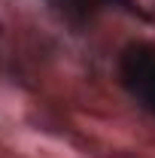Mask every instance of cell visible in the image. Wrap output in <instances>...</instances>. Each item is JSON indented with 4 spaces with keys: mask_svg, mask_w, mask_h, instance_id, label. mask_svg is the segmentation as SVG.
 Instances as JSON below:
<instances>
[{
    "mask_svg": "<svg viewBox=\"0 0 155 158\" xmlns=\"http://www.w3.org/2000/svg\"><path fill=\"white\" fill-rule=\"evenodd\" d=\"M119 82L122 88L143 106L146 113L155 116V46L146 40L128 43L119 55Z\"/></svg>",
    "mask_w": 155,
    "mask_h": 158,
    "instance_id": "6da1fadb",
    "label": "cell"
},
{
    "mask_svg": "<svg viewBox=\"0 0 155 158\" xmlns=\"http://www.w3.org/2000/svg\"><path fill=\"white\" fill-rule=\"evenodd\" d=\"M46 6L61 21H67L70 27H85L97 15L116 12V9L119 12H128V15H137V19H149V12L137 0H46Z\"/></svg>",
    "mask_w": 155,
    "mask_h": 158,
    "instance_id": "7a4b0ae2",
    "label": "cell"
}]
</instances>
